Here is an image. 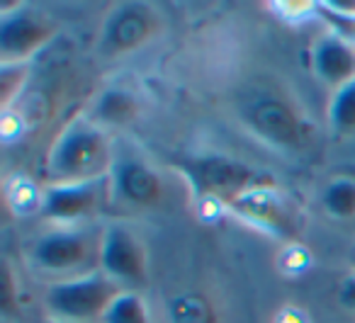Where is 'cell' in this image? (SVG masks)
Instances as JSON below:
<instances>
[{"instance_id": "obj_1", "label": "cell", "mask_w": 355, "mask_h": 323, "mask_svg": "<svg viewBox=\"0 0 355 323\" xmlns=\"http://www.w3.org/2000/svg\"><path fill=\"white\" fill-rule=\"evenodd\" d=\"M103 229L93 224L51 226L37 234L25 250L27 265L40 277L51 282L73 279L100 270V248H103Z\"/></svg>"}, {"instance_id": "obj_2", "label": "cell", "mask_w": 355, "mask_h": 323, "mask_svg": "<svg viewBox=\"0 0 355 323\" xmlns=\"http://www.w3.org/2000/svg\"><path fill=\"white\" fill-rule=\"evenodd\" d=\"M114 156V139L95 119L78 117L66 124L46 153L49 185L88 182L107 177Z\"/></svg>"}, {"instance_id": "obj_3", "label": "cell", "mask_w": 355, "mask_h": 323, "mask_svg": "<svg viewBox=\"0 0 355 323\" xmlns=\"http://www.w3.org/2000/svg\"><path fill=\"white\" fill-rule=\"evenodd\" d=\"M110 207L129 214L153 211L168 200V180L163 171L127 139H114V156L107 173Z\"/></svg>"}, {"instance_id": "obj_4", "label": "cell", "mask_w": 355, "mask_h": 323, "mask_svg": "<svg viewBox=\"0 0 355 323\" xmlns=\"http://www.w3.org/2000/svg\"><path fill=\"white\" fill-rule=\"evenodd\" d=\"M178 171L183 173L195 197L214 200L224 207L253 190L277 187L275 177L268 171L224 153H200V156L183 158L178 163Z\"/></svg>"}, {"instance_id": "obj_5", "label": "cell", "mask_w": 355, "mask_h": 323, "mask_svg": "<svg viewBox=\"0 0 355 323\" xmlns=\"http://www.w3.org/2000/svg\"><path fill=\"white\" fill-rule=\"evenodd\" d=\"M122 292V284L107 277L103 270H95V272L80 274V277L46 284L42 304L51 321L100 323L110 304Z\"/></svg>"}, {"instance_id": "obj_6", "label": "cell", "mask_w": 355, "mask_h": 323, "mask_svg": "<svg viewBox=\"0 0 355 323\" xmlns=\"http://www.w3.org/2000/svg\"><path fill=\"white\" fill-rule=\"evenodd\" d=\"M40 216L54 221V226L93 224L110 207L107 177L88 182H64V185H46L40 192Z\"/></svg>"}, {"instance_id": "obj_7", "label": "cell", "mask_w": 355, "mask_h": 323, "mask_svg": "<svg viewBox=\"0 0 355 323\" xmlns=\"http://www.w3.org/2000/svg\"><path fill=\"white\" fill-rule=\"evenodd\" d=\"M59 27L46 12L17 3L0 12V64H27L56 37Z\"/></svg>"}, {"instance_id": "obj_8", "label": "cell", "mask_w": 355, "mask_h": 323, "mask_svg": "<svg viewBox=\"0 0 355 323\" xmlns=\"http://www.w3.org/2000/svg\"><path fill=\"white\" fill-rule=\"evenodd\" d=\"M100 270L112 277L124 289L139 292L148 279V255L144 241L127 224L110 221L103 229V248H100Z\"/></svg>"}, {"instance_id": "obj_9", "label": "cell", "mask_w": 355, "mask_h": 323, "mask_svg": "<svg viewBox=\"0 0 355 323\" xmlns=\"http://www.w3.org/2000/svg\"><path fill=\"white\" fill-rule=\"evenodd\" d=\"M161 32V15L144 3H122L112 8L103 25L100 46L105 54L122 56L141 49Z\"/></svg>"}, {"instance_id": "obj_10", "label": "cell", "mask_w": 355, "mask_h": 323, "mask_svg": "<svg viewBox=\"0 0 355 323\" xmlns=\"http://www.w3.org/2000/svg\"><path fill=\"white\" fill-rule=\"evenodd\" d=\"M229 209L239 219L248 221L256 229L268 231L277 238H297L300 236V216H297L295 207L290 204V200L277 187L248 192V195L239 197L236 202H232Z\"/></svg>"}, {"instance_id": "obj_11", "label": "cell", "mask_w": 355, "mask_h": 323, "mask_svg": "<svg viewBox=\"0 0 355 323\" xmlns=\"http://www.w3.org/2000/svg\"><path fill=\"white\" fill-rule=\"evenodd\" d=\"M246 122L263 141L280 151H297L304 143V124L300 114L277 98H261L248 105Z\"/></svg>"}, {"instance_id": "obj_12", "label": "cell", "mask_w": 355, "mask_h": 323, "mask_svg": "<svg viewBox=\"0 0 355 323\" xmlns=\"http://www.w3.org/2000/svg\"><path fill=\"white\" fill-rule=\"evenodd\" d=\"M311 71L331 93L355 80V44L338 32H321L311 42Z\"/></svg>"}, {"instance_id": "obj_13", "label": "cell", "mask_w": 355, "mask_h": 323, "mask_svg": "<svg viewBox=\"0 0 355 323\" xmlns=\"http://www.w3.org/2000/svg\"><path fill=\"white\" fill-rule=\"evenodd\" d=\"M321 209L336 221L355 219V177H331L321 192Z\"/></svg>"}, {"instance_id": "obj_14", "label": "cell", "mask_w": 355, "mask_h": 323, "mask_svg": "<svg viewBox=\"0 0 355 323\" xmlns=\"http://www.w3.org/2000/svg\"><path fill=\"white\" fill-rule=\"evenodd\" d=\"M326 117L338 137H355V80L331 93Z\"/></svg>"}, {"instance_id": "obj_15", "label": "cell", "mask_w": 355, "mask_h": 323, "mask_svg": "<svg viewBox=\"0 0 355 323\" xmlns=\"http://www.w3.org/2000/svg\"><path fill=\"white\" fill-rule=\"evenodd\" d=\"M100 323H153L144 297L132 289H124L105 311Z\"/></svg>"}, {"instance_id": "obj_16", "label": "cell", "mask_w": 355, "mask_h": 323, "mask_svg": "<svg viewBox=\"0 0 355 323\" xmlns=\"http://www.w3.org/2000/svg\"><path fill=\"white\" fill-rule=\"evenodd\" d=\"M137 114V103L124 90H110L100 98L98 110H95V122L100 127L105 124H127Z\"/></svg>"}, {"instance_id": "obj_17", "label": "cell", "mask_w": 355, "mask_h": 323, "mask_svg": "<svg viewBox=\"0 0 355 323\" xmlns=\"http://www.w3.org/2000/svg\"><path fill=\"white\" fill-rule=\"evenodd\" d=\"M30 78L27 64H0V107L10 110Z\"/></svg>"}, {"instance_id": "obj_18", "label": "cell", "mask_w": 355, "mask_h": 323, "mask_svg": "<svg viewBox=\"0 0 355 323\" xmlns=\"http://www.w3.org/2000/svg\"><path fill=\"white\" fill-rule=\"evenodd\" d=\"M316 8H319V12L326 17V22L331 25V30L338 32L340 37H345L350 44H355V15H338V12H331L321 6H316Z\"/></svg>"}, {"instance_id": "obj_19", "label": "cell", "mask_w": 355, "mask_h": 323, "mask_svg": "<svg viewBox=\"0 0 355 323\" xmlns=\"http://www.w3.org/2000/svg\"><path fill=\"white\" fill-rule=\"evenodd\" d=\"M15 272H12V265L10 260L3 263V311L10 313V308L15 306L17 297H15Z\"/></svg>"}, {"instance_id": "obj_20", "label": "cell", "mask_w": 355, "mask_h": 323, "mask_svg": "<svg viewBox=\"0 0 355 323\" xmlns=\"http://www.w3.org/2000/svg\"><path fill=\"white\" fill-rule=\"evenodd\" d=\"M338 302L343 308L348 311H355V272L345 274L340 279V287H338Z\"/></svg>"}, {"instance_id": "obj_21", "label": "cell", "mask_w": 355, "mask_h": 323, "mask_svg": "<svg viewBox=\"0 0 355 323\" xmlns=\"http://www.w3.org/2000/svg\"><path fill=\"white\" fill-rule=\"evenodd\" d=\"M44 323H66V321H51V318H49V321H44Z\"/></svg>"}]
</instances>
